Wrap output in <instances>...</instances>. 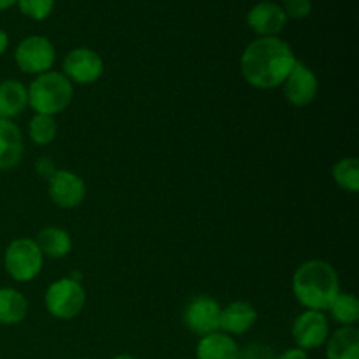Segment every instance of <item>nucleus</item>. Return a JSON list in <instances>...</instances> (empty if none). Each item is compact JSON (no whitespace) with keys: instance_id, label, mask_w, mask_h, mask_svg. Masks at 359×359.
Here are the masks:
<instances>
[{"instance_id":"1","label":"nucleus","mask_w":359,"mask_h":359,"mask_svg":"<svg viewBox=\"0 0 359 359\" xmlns=\"http://www.w3.org/2000/svg\"><path fill=\"white\" fill-rule=\"evenodd\" d=\"M297 62V55L286 41L280 37H258L242 51L241 72L249 86L273 90L283 86Z\"/></svg>"},{"instance_id":"2","label":"nucleus","mask_w":359,"mask_h":359,"mask_svg":"<svg viewBox=\"0 0 359 359\" xmlns=\"http://www.w3.org/2000/svg\"><path fill=\"white\" fill-rule=\"evenodd\" d=\"M291 287L302 307L326 312L340 293V277L332 263L325 259H309L294 270Z\"/></svg>"},{"instance_id":"3","label":"nucleus","mask_w":359,"mask_h":359,"mask_svg":"<svg viewBox=\"0 0 359 359\" xmlns=\"http://www.w3.org/2000/svg\"><path fill=\"white\" fill-rule=\"evenodd\" d=\"M28 107L35 114H46L56 118L69 109L74 98V84L56 70L35 76L27 86Z\"/></svg>"},{"instance_id":"4","label":"nucleus","mask_w":359,"mask_h":359,"mask_svg":"<svg viewBox=\"0 0 359 359\" xmlns=\"http://www.w3.org/2000/svg\"><path fill=\"white\" fill-rule=\"evenodd\" d=\"M44 256L32 237H18L4 252V269L16 283H32L44 269Z\"/></svg>"},{"instance_id":"5","label":"nucleus","mask_w":359,"mask_h":359,"mask_svg":"<svg viewBox=\"0 0 359 359\" xmlns=\"http://www.w3.org/2000/svg\"><path fill=\"white\" fill-rule=\"evenodd\" d=\"M86 305V291L74 277H62L49 284L44 294V307L49 316L60 321L76 319Z\"/></svg>"},{"instance_id":"6","label":"nucleus","mask_w":359,"mask_h":359,"mask_svg":"<svg viewBox=\"0 0 359 359\" xmlns=\"http://www.w3.org/2000/svg\"><path fill=\"white\" fill-rule=\"evenodd\" d=\"M56 60V49L44 35L25 37L14 49V62L23 74L41 76L53 69Z\"/></svg>"},{"instance_id":"7","label":"nucleus","mask_w":359,"mask_h":359,"mask_svg":"<svg viewBox=\"0 0 359 359\" xmlns=\"http://www.w3.org/2000/svg\"><path fill=\"white\" fill-rule=\"evenodd\" d=\"M330 333L332 330H330V319L326 312L309 311V309H304V312L294 318L293 326H291L294 347L304 349L305 353L325 347Z\"/></svg>"},{"instance_id":"8","label":"nucleus","mask_w":359,"mask_h":359,"mask_svg":"<svg viewBox=\"0 0 359 359\" xmlns=\"http://www.w3.org/2000/svg\"><path fill=\"white\" fill-rule=\"evenodd\" d=\"M104 60L97 51L90 48L70 49L63 58L62 74L72 84L88 86L93 84L104 76Z\"/></svg>"},{"instance_id":"9","label":"nucleus","mask_w":359,"mask_h":359,"mask_svg":"<svg viewBox=\"0 0 359 359\" xmlns=\"http://www.w3.org/2000/svg\"><path fill=\"white\" fill-rule=\"evenodd\" d=\"M86 182L72 170H56L48 179L49 200L60 209H76L86 198Z\"/></svg>"},{"instance_id":"10","label":"nucleus","mask_w":359,"mask_h":359,"mask_svg":"<svg viewBox=\"0 0 359 359\" xmlns=\"http://www.w3.org/2000/svg\"><path fill=\"white\" fill-rule=\"evenodd\" d=\"M280 88H283L286 100L293 107H307L318 97L319 81L314 70L298 60Z\"/></svg>"},{"instance_id":"11","label":"nucleus","mask_w":359,"mask_h":359,"mask_svg":"<svg viewBox=\"0 0 359 359\" xmlns=\"http://www.w3.org/2000/svg\"><path fill=\"white\" fill-rule=\"evenodd\" d=\"M219 316L221 305L219 302L210 297H196L186 305L184 321L186 328L198 337L210 335L214 332H219Z\"/></svg>"},{"instance_id":"12","label":"nucleus","mask_w":359,"mask_h":359,"mask_svg":"<svg viewBox=\"0 0 359 359\" xmlns=\"http://www.w3.org/2000/svg\"><path fill=\"white\" fill-rule=\"evenodd\" d=\"M245 21L258 37H279L286 27L287 18L279 4L259 2L249 9Z\"/></svg>"},{"instance_id":"13","label":"nucleus","mask_w":359,"mask_h":359,"mask_svg":"<svg viewBox=\"0 0 359 359\" xmlns=\"http://www.w3.org/2000/svg\"><path fill=\"white\" fill-rule=\"evenodd\" d=\"M258 323V311L255 305L244 300H235L226 307H221L219 332L230 337H238L255 328Z\"/></svg>"},{"instance_id":"14","label":"nucleus","mask_w":359,"mask_h":359,"mask_svg":"<svg viewBox=\"0 0 359 359\" xmlns=\"http://www.w3.org/2000/svg\"><path fill=\"white\" fill-rule=\"evenodd\" d=\"M23 133L13 119H0V172L16 168L23 160Z\"/></svg>"},{"instance_id":"15","label":"nucleus","mask_w":359,"mask_h":359,"mask_svg":"<svg viewBox=\"0 0 359 359\" xmlns=\"http://www.w3.org/2000/svg\"><path fill=\"white\" fill-rule=\"evenodd\" d=\"M196 359H241V347L233 337L214 332L200 337L196 344Z\"/></svg>"},{"instance_id":"16","label":"nucleus","mask_w":359,"mask_h":359,"mask_svg":"<svg viewBox=\"0 0 359 359\" xmlns=\"http://www.w3.org/2000/svg\"><path fill=\"white\" fill-rule=\"evenodd\" d=\"M325 354L326 359H359V330L356 326H340L330 333Z\"/></svg>"},{"instance_id":"17","label":"nucleus","mask_w":359,"mask_h":359,"mask_svg":"<svg viewBox=\"0 0 359 359\" xmlns=\"http://www.w3.org/2000/svg\"><path fill=\"white\" fill-rule=\"evenodd\" d=\"M27 107V86L18 79L0 81V119L16 118Z\"/></svg>"},{"instance_id":"18","label":"nucleus","mask_w":359,"mask_h":359,"mask_svg":"<svg viewBox=\"0 0 359 359\" xmlns=\"http://www.w3.org/2000/svg\"><path fill=\"white\" fill-rule=\"evenodd\" d=\"M35 242H37L44 258L62 259L72 251V237H70L69 231L60 226L42 228L37 233Z\"/></svg>"},{"instance_id":"19","label":"nucleus","mask_w":359,"mask_h":359,"mask_svg":"<svg viewBox=\"0 0 359 359\" xmlns=\"http://www.w3.org/2000/svg\"><path fill=\"white\" fill-rule=\"evenodd\" d=\"M28 300L14 287H0V325L16 326L27 319Z\"/></svg>"},{"instance_id":"20","label":"nucleus","mask_w":359,"mask_h":359,"mask_svg":"<svg viewBox=\"0 0 359 359\" xmlns=\"http://www.w3.org/2000/svg\"><path fill=\"white\" fill-rule=\"evenodd\" d=\"M330 316L333 321L340 326H356L359 321V300L353 293H342L340 291L328 307Z\"/></svg>"},{"instance_id":"21","label":"nucleus","mask_w":359,"mask_h":359,"mask_svg":"<svg viewBox=\"0 0 359 359\" xmlns=\"http://www.w3.org/2000/svg\"><path fill=\"white\" fill-rule=\"evenodd\" d=\"M333 181L347 193H358L359 189V160L354 156L342 158L332 168Z\"/></svg>"},{"instance_id":"22","label":"nucleus","mask_w":359,"mask_h":359,"mask_svg":"<svg viewBox=\"0 0 359 359\" xmlns=\"http://www.w3.org/2000/svg\"><path fill=\"white\" fill-rule=\"evenodd\" d=\"M58 135V123L56 118L46 114H34L28 121V137L37 146H49L55 142Z\"/></svg>"},{"instance_id":"23","label":"nucleus","mask_w":359,"mask_h":359,"mask_svg":"<svg viewBox=\"0 0 359 359\" xmlns=\"http://www.w3.org/2000/svg\"><path fill=\"white\" fill-rule=\"evenodd\" d=\"M18 9L23 16L34 21H44L55 9V0H18Z\"/></svg>"},{"instance_id":"24","label":"nucleus","mask_w":359,"mask_h":359,"mask_svg":"<svg viewBox=\"0 0 359 359\" xmlns=\"http://www.w3.org/2000/svg\"><path fill=\"white\" fill-rule=\"evenodd\" d=\"M280 7L287 20H305L312 13V0H283Z\"/></svg>"},{"instance_id":"25","label":"nucleus","mask_w":359,"mask_h":359,"mask_svg":"<svg viewBox=\"0 0 359 359\" xmlns=\"http://www.w3.org/2000/svg\"><path fill=\"white\" fill-rule=\"evenodd\" d=\"M56 170H58V168H55V161H53L51 158L42 156L35 161V172H37L41 177H46V181H48V179L51 177Z\"/></svg>"},{"instance_id":"26","label":"nucleus","mask_w":359,"mask_h":359,"mask_svg":"<svg viewBox=\"0 0 359 359\" xmlns=\"http://www.w3.org/2000/svg\"><path fill=\"white\" fill-rule=\"evenodd\" d=\"M276 359H309V354L304 349L291 347V349H286L284 353H280Z\"/></svg>"},{"instance_id":"27","label":"nucleus","mask_w":359,"mask_h":359,"mask_svg":"<svg viewBox=\"0 0 359 359\" xmlns=\"http://www.w3.org/2000/svg\"><path fill=\"white\" fill-rule=\"evenodd\" d=\"M7 48H9V35H7L6 30L0 28V56L7 51Z\"/></svg>"},{"instance_id":"28","label":"nucleus","mask_w":359,"mask_h":359,"mask_svg":"<svg viewBox=\"0 0 359 359\" xmlns=\"http://www.w3.org/2000/svg\"><path fill=\"white\" fill-rule=\"evenodd\" d=\"M18 0H0V11H7L13 6H16Z\"/></svg>"},{"instance_id":"29","label":"nucleus","mask_w":359,"mask_h":359,"mask_svg":"<svg viewBox=\"0 0 359 359\" xmlns=\"http://www.w3.org/2000/svg\"><path fill=\"white\" fill-rule=\"evenodd\" d=\"M111 359H139V358L132 356V354H116V356L111 358Z\"/></svg>"},{"instance_id":"30","label":"nucleus","mask_w":359,"mask_h":359,"mask_svg":"<svg viewBox=\"0 0 359 359\" xmlns=\"http://www.w3.org/2000/svg\"><path fill=\"white\" fill-rule=\"evenodd\" d=\"M0 358H2V353H0Z\"/></svg>"}]
</instances>
